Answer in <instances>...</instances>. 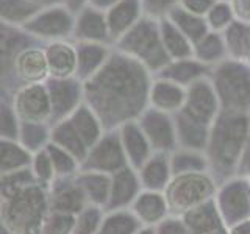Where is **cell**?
<instances>
[{
    "instance_id": "cell-1",
    "label": "cell",
    "mask_w": 250,
    "mask_h": 234,
    "mask_svg": "<svg viewBox=\"0 0 250 234\" xmlns=\"http://www.w3.org/2000/svg\"><path fill=\"white\" fill-rule=\"evenodd\" d=\"M144 69L128 55L109 57L83 86L86 106L105 127H113L124 117L138 113V106L144 101Z\"/></svg>"
},
{
    "instance_id": "cell-2",
    "label": "cell",
    "mask_w": 250,
    "mask_h": 234,
    "mask_svg": "<svg viewBox=\"0 0 250 234\" xmlns=\"http://www.w3.org/2000/svg\"><path fill=\"white\" fill-rule=\"evenodd\" d=\"M49 211V191L38 183L0 198V215L11 234H41Z\"/></svg>"
},
{
    "instance_id": "cell-3",
    "label": "cell",
    "mask_w": 250,
    "mask_h": 234,
    "mask_svg": "<svg viewBox=\"0 0 250 234\" xmlns=\"http://www.w3.org/2000/svg\"><path fill=\"white\" fill-rule=\"evenodd\" d=\"M117 44L125 55L143 61L152 69L166 66L169 61V55L163 45L160 23H155L152 19H139L135 27L117 39Z\"/></svg>"
},
{
    "instance_id": "cell-4",
    "label": "cell",
    "mask_w": 250,
    "mask_h": 234,
    "mask_svg": "<svg viewBox=\"0 0 250 234\" xmlns=\"http://www.w3.org/2000/svg\"><path fill=\"white\" fill-rule=\"evenodd\" d=\"M75 19L66 6L53 5L41 10L36 16H33L25 25L23 31L28 35L41 38V39H50V41H62L64 38L74 33Z\"/></svg>"
},
{
    "instance_id": "cell-5",
    "label": "cell",
    "mask_w": 250,
    "mask_h": 234,
    "mask_svg": "<svg viewBox=\"0 0 250 234\" xmlns=\"http://www.w3.org/2000/svg\"><path fill=\"white\" fill-rule=\"evenodd\" d=\"M11 105L21 122H41L50 125L52 109L45 83L25 84L14 91Z\"/></svg>"
},
{
    "instance_id": "cell-6",
    "label": "cell",
    "mask_w": 250,
    "mask_h": 234,
    "mask_svg": "<svg viewBox=\"0 0 250 234\" xmlns=\"http://www.w3.org/2000/svg\"><path fill=\"white\" fill-rule=\"evenodd\" d=\"M45 88L50 98V123L55 125L69 117L80 106L83 86L78 78H49Z\"/></svg>"
},
{
    "instance_id": "cell-7",
    "label": "cell",
    "mask_w": 250,
    "mask_h": 234,
    "mask_svg": "<svg viewBox=\"0 0 250 234\" xmlns=\"http://www.w3.org/2000/svg\"><path fill=\"white\" fill-rule=\"evenodd\" d=\"M250 70L239 64H225L217 70L216 88L219 96L230 105L244 106L250 103Z\"/></svg>"
},
{
    "instance_id": "cell-8",
    "label": "cell",
    "mask_w": 250,
    "mask_h": 234,
    "mask_svg": "<svg viewBox=\"0 0 250 234\" xmlns=\"http://www.w3.org/2000/svg\"><path fill=\"white\" fill-rule=\"evenodd\" d=\"M47 191H49L50 211L77 215L89 205L82 187L75 181V176L57 178Z\"/></svg>"
},
{
    "instance_id": "cell-9",
    "label": "cell",
    "mask_w": 250,
    "mask_h": 234,
    "mask_svg": "<svg viewBox=\"0 0 250 234\" xmlns=\"http://www.w3.org/2000/svg\"><path fill=\"white\" fill-rule=\"evenodd\" d=\"M28 36L31 35L27 31L23 35L14 27L0 22V91L3 88V80H6L8 74L14 77V61L18 55L28 47H33Z\"/></svg>"
},
{
    "instance_id": "cell-10",
    "label": "cell",
    "mask_w": 250,
    "mask_h": 234,
    "mask_svg": "<svg viewBox=\"0 0 250 234\" xmlns=\"http://www.w3.org/2000/svg\"><path fill=\"white\" fill-rule=\"evenodd\" d=\"M122 153L121 145L116 136L108 135L105 137H100L97 144L94 145L88 156L82 162L83 170L88 172H100V174H108L121 166Z\"/></svg>"
},
{
    "instance_id": "cell-11",
    "label": "cell",
    "mask_w": 250,
    "mask_h": 234,
    "mask_svg": "<svg viewBox=\"0 0 250 234\" xmlns=\"http://www.w3.org/2000/svg\"><path fill=\"white\" fill-rule=\"evenodd\" d=\"M47 77H49V67L44 50L28 47L18 55L14 61V78L21 83V88L25 84L45 83Z\"/></svg>"
},
{
    "instance_id": "cell-12",
    "label": "cell",
    "mask_w": 250,
    "mask_h": 234,
    "mask_svg": "<svg viewBox=\"0 0 250 234\" xmlns=\"http://www.w3.org/2000/svg\"><path fill=\"white\" fill-rule=\"evenodd\" d=\"M72 35L80 42H106L109 39V31L105 13L92 6H84L77 14Z\"/></svg>"
},
{
    "instance_id": "cell-13",
    "label": "cell",
    "mask_w": 250,
    "mask_h": 234,
    "mask_svg": "<svg viewBox=\"0 0 250 234\" xmlns=\"http://www.w3.org/2000/svg\"><path fill=\"white\" fill-rule=\"evenodd\" d=\"M141 13H143L141 0H119L105 14L109 38L116 41L121 39L130 28L136 25Z\"/></svg>"
},
{
    "instance_id": "cell-14",
    "label": "cell",
    "mask_w": 250,
    "mask_h": 234,
    "mask_svg": "<svg viewBox=\"0 0 250 234\" xmlns=\"http://www.w3.org/2000/svg\"><path fill=\"white\" fill-rule=\"evenodd\" d=\"M45 59L50 78H72L77 72V50L64 41L45 47Z\"/></svg>"
},
{
    "instance_id": "cell-15",
    "label": "cell",
    "mask_w": 250,
    "mask_h": 234,
    "mask_svg": "<svg viewBox=\"0 0 250 234\" xmlns=\"http://www.w3.org/2000/svg\"><path fill=\"white\" fill-rule=\"evenodd\" d=\"M186 109L195 122H207L216 114V92L207 81L192 83Z\"/></svg>"
},
{
    "instance_id": "cell-16",
    "label": "cell",
    "mask_w": 250,
    "mask_h": 234,
    "mask_svg": "<svg viewBox=\"0 0 250 234\" xmlns=\"http://www.w3.org/2000/svg\"><path fill=\"white\" fill-rule=\"evenodd\" d=\"M77 78L78 80H89L97 74L109 58V52L104 44L96 42H80L77 47Z\"/></svg>"
},
{
    "instance_id": "cell-17",
    "label": "cell",
    "mask_w": 250,
    "mask_h": 234,
    "mask_svg": "<svg viewBox=\"0 0 250 234\" xmlns=\"http://www.w3.org/2000/svg\"><path fill=\"white\" fill-rule=\"evenodd\" d=\"M75 181L82 187L86 200L92 206H100L109 198V189H111V181L106 174L100 172H88L83 170L75 175Z\"/></svg>"
},
{
    "instance_id": "cell-18",
    "label": "cell",
    "mask_w": 250,
    "mask_h": 234,
    "mask_svg": "<svg viewBox=\"0 0 250 234\" xmlns=\"http://www.w3.org/2000/svg\"><path fill=\"white\" fill-rule=\"evenodd\" d=\"M160 33L169 58H175L177 61L188 59L194 53L191 41L174 25V22L169 18H163L160 20Z\"/></svg>"
},
{
    "instance_id": "cell-19",
    "label": "cell",
    "mask_w": 250,
    "mask_h": 234,
    "mask_svg": "<svg viewBox=\"0 0 250 234\" xmlns=\"http://www.w3.org/2000/svg\"><path fill=\"white\" fill-rule=\"evenodd\" d=\"M166 18H169L174 22V25L189 39L191 44L200 42L202 39L208 35L209 28H208L207 20L200 18V16H195L189 11H186L180 3L175 8H172Z\"/></svg>"
},
{
    "instance_id": "cell-20",
    "label": "cell",
    "mask_w": 250,
    "mask_h": 234,
    "mask_svg": "<svg viewBox=\"0 0 250 234\" xmlns=\"http://www.w3.org/2000/svg\"><path fill=\"white\" fill-rule=\"evenodd\" d=\"M41 11V6L30 0H0V22L6 25H25Z\"/></svg>"
},
{
    "instance_id": "cell-21",
    "label": "cell",
    "mask_w": 250,
    "mask_h": 234,
    "mask_svg": "<svg viewBox=\"0 0 250 234\" xmlns=\"http://www.w3.org/2000/svg\"><path fill=\"white\" fill-rule=\"evenodd\" d=\"M30 162L31 153H28L18 140L0 139V176L30 167Z\"/></svg>"
},
{
    "instance_id": "cell-22",
    "label": "cell",
    "mask_w": 250,
    "mask_h": 234,
    "mask_svg": "<svg viewBox=\"0 0 250 234\" xmlns=\"http://www.w3.org/2000/svg\"><path fill=\"white\" fill-rule=\"evenodd\" d=\"M50 125L41 122H21L18 142L28 153H36L50 142Z\"/></svg>"
},
{
    "instance_id": "cell-23",
    "label": "cell",
    "mask_w": 250,
    "mask_h": 234,
    "mask_svg": "<svg viewBox=\"0 0 250 234\" xmlns=\"http://www.w3.org/2000/svg\"><path fill=\"white\" fill-rule=\"evenodd\" d=\"M205 66L200 64L197 61H191L189 58L188 59H180L177 61L175 64H170L167 67H164L163 72V78H166L167 81H172L175 84H185V83H195V80L202 75L205 74Z\"/></svg>"
},
{
    "instance_id": "cell-24",
    "label": "cell",
    "mask_w": 250,
    "mask_h": 234,
    "mask_svg": "<svg viewBox=\"0 0 250 234\" xmlns=\"http://www.w3.org/2000/svg\"><path fill=\"white\" fill-rule=\"evenodd\" d=\"M152 101L163 111H172L185 101V94L178 84L172 81H158L152 89Z\"/></svg>"
},
{
    "instance_id": "cell-25",
    "label": "cell",
    "mask_w": 250,
    "mask_h": 234,
    "mask_svg": "<svg viewBox=\"0 0 250 234\" xmlns=\"http://www.w3.org/2000/svg\"><path fill=\"white\" fill-rule=\"evenodd\" d=\"M45 150L50 156L52 166L55 170V176L57 178H72L77 175V169L80 166V162H78L70 153H67L64 148L58 147L53 142H49L45 147Z\"/></svg>"
},
{
    "instance_id": "cell-26",
    "label": "cell",
    "mask_w": 250,
    "mask_h": 234,
    "mask_svg": "<svg viewBox=\"0 0 250 234\" xmlns=\"http://www.w3.org/2000/svg\"><path fill=\"white\" fill-rule=\"evenodd\" d=\"M225 41L219 33H208L200 42L195 44L194 53L199 61L211 62L219 61L225 53Z\"/></svg>"
},
{
    "instance_id": "cell-27",
    "label": "cell",
    "mask_w": 250,
    "mask_h": 234,
    "mask_svg": "<svg viewBox=\"0 0 250 234\" xmlns=\"http://www.w3.org/2000/svg\"><path fill=\"white\" fill-rule=\"evenodd\" d=\"M21 120L11 105V98L0 96V139L18 140Z\"/></svg>"
},
{
    "instance_id": "cell-28",
    "label": "cell",
    "mask_w": 250,
    "mask_h": 234,
    "mask_svg": "<svg viewBox=\"0 0 250 234\" xmlns=\"http://www.w3.org/2000/svg\"><path fill=\"white\" fill-rule=\"evenodd\" d=\"M30 169H31V174H33L35 179H36V183L47 187V189H49L50 184L57 179L53 166H52V161H50V156H49V153H47L45 148L31 155Z\"/></svg>"
},
{
    "instance_id": "cell-29",
    "label": "cell",
    "mask_w": 250,
    "mask_h": 234,
    "mask_svg": "<svg viewBox=\"0 0 250 234\" xmlns=\"http://www.w3.org/2000/svg\"><path fill=\"white\" fill-rule=\"evenodd\" d=\"M30 184H36V179L33 174H31L30 167L19 169L10 172L6 175H2L0 176V198L6 197V195H10L13 192H18Z\"/></svg>"
},
{
    "instance_id": "cell-30",
    "label": "cell",
    "mask_w": 250,
    "mask_h": 234,
    "mask_svg": "<svg viewBox=\"0 0 250 234\" xmlns=\"http://www.w3.org/2000/svg\"><path fill=\"white\" fill-rule=\"evenodd\" d=\"M135 191V179H133L130 170H121L111 183L109 189V205L119 206L127 200H130V195Z\"/></svg>"
},
{
    "instance_id": "cell-31",
    "label": "cell",
    "mask_w": 250,
    "mask_h": 234,
    "mask_svg": "<svg viewBox=\"0 0 250 234\" xmlns=\"http://www.w3.org/2000/svg\"><path fill=\"white\" fill-rule=\"evenodd\" d=\"M102 225V211L99 206L88 205L75 215L72 234H97Z\"/></svg>"
},
{
    "instance_id": "cell-32",
    "label": "cell",
    "mask_w": 250,
    "mask_h": 234,
    "mask_svg": "<svg viewBox=\"0 0 250 234\" xmlns=\"http://www.w3.org/2000/svg\"><path fill=\"white\" fill-rule=\"evenodd\" d=\"M233 16H234V10L233 6L225 2V0H219L216 2L211 10L207 14V23L209 30H227L231 23H233Z\"/></svg>"
},
{
    "instance_id": "cell-33",
    "label": "cell",
    "mask_w": 250,
    "mask_h": 234,
    "mask_svg": "<svg viewBox=\"0 0 250 234\" xmlns=\"http://www.w3.org/2000/svg\"><path fill=\"white\" fill-rule=\"evenodd\" d=\"M75 225V215L49 211L42 223L41 234H72Z\"/></svg>"
},
{
    "instance_id": "cell-34",
    "label": "cell",
    "mask_w": 250,
    "mask_h": 234,
    "mask_svg": "<svg viewBox=\"0 0 250 234\" xmlns=\"http://www.w3.org/2000/svg\"><path fill=\"white\" fill-rule=\"evenodd\" d=\"M133 220L127 215L113 214L102 220V225L97 234H130L133 231Z\"/></svg>"
},
{
    "instance_id": "cell-35",
    "label": "cell",
    "mask_w": 250,
    "mask_h": 234,
    "mask_svg": "<svg viewBox=\"0 0 250 234\" xmlns=\"http://www.w3.org/2000/svg\"><path fill=\"white\" fill-rule=\"evenodd\" d=\"M180 0H141L143 13L148 18H166L172 8L178 5Z\"/></svg>"
},
{
    "instance_id": "cell-36",
    "label": "cell",
    "mask_w": 250,
    "mask_h": 234,
    "mask_svg": "<svg viewBox=\"0 0 250 234\" xmlns=\"http://www.w3.org/2000/svg\"><path fill=\"white\" fill-rule=\"evenodd\" d=\"M216 3V0H180V5H182L186 11H189L195 16H202L208 14L211 10V6Z\"/></svg>"
},
{
    "instance_id": "cell-37",
    "label": "cell",
    "mask_w": 250,
    "mask_h": 234,
    "mask_svg": "<svg viewBox=\"0 0 250 234\" xmlns=\"http://www.w3.org/2000/svg\"><path fill=\"white\" fill-rule=\"evenodd\" d=\"M244 22H250V0H236V10Z\"/></svg>"
},
{
    "instance_id": "cell-38",
    "label": "cell",
    "mask_w": 250,
    "mask_h": 234,
    "mask_svg": "<svg viewBox=\"0 0 250 234\" xmlns=\"http://www.w3.org/2000/svg\"><path fill=\"white\" fill-rule=\"evenodd\" d=\"M89 2V6L96 8V10H100V11H108L109 8L114 6L119 0H88Z\"/></svg>"
},
{
    "instance_id": "cell-39",
    "label": "cell",
    "mask_w": 250,
    "mask_h": 234,
    "mask_svg": "<svg viewBox=\"0 0 250 234\" xmlns=\"http://www.w3.org/2000/svg\"><path fill=\"white\" fill-rule=\"evenodd\" d=\"M62 3H64V6L67 8V10L70 11V13H80L83 8H84V3L88 2V0H61Z\"/></svg>"
},
{
    "instance_id": "cell-40",
    "label": "cell",
    "mask_w": 250,
    "mask_h": 234,
    "mask_svg": "<svg viewBox=\"0 0 250 234\" xmlns=\"http://www.w3.org/2000/svg\"><path fill=\"white\" fill-rule=\"evenodd\" d=\"M30 2L38 3L39 6H42V5H53V3L60 2V0H30Z\"/></svg>"
},
{
    "instance_id": "cell-41",
    "label": "cell",
    "mask_w": 250,
    "mask_h": 234,
    "mask_svg": "<svg viewBox=\"0 0 250 234\" xmlns=\"http://www.w3.org/2000/svg\"><path fill=\"white\" fill-rule=\"evenodd\" d=\"M0 234H11L10 230L6 228V225H5V222H3L2 215H0Z\"/></svg>"
},
{
    "instance_id": "cell-42",
    "label": "cell",
    "mask_w": 250,
    "mask_h": 234,
    "mask_svg": "<svg viewBox=\"0 0 250 234\" xmlns=\"http://www.w3.org/2000/svg\"><path fill=\"white\" fill-rule=\"evenodd\" d=\"M0 94H2V91H0Z\"/></svg>"
}]
</instances>
